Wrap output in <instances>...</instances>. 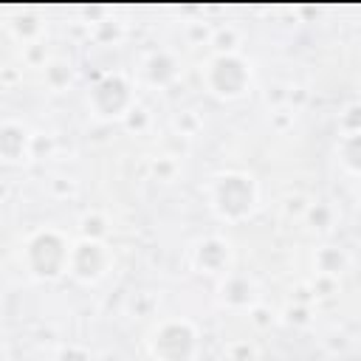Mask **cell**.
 Listing matches in <instances>:
<instances>
[{
  "label": "cell",
  "mask_w": 361,
  "mask_h": 361,
  "mask_svg": "<svg viewBox=\"0 0 361 361\" xmlns=\"http://www.w3.org/2000/svg\"><path fill=\"white\" fill-rule=\"evenodd\" d=\"M257 200H259V186L248 172L226 169L209 180V206L226 223L245 220L257 209Z\"/></svg>",
  "instance_id": "cell-1"
},
{
  "label": "cell",
  "mask_w": 361,
  "mask_h": 361,
  "mask_svg": "<svg viewBox=\"0 0 361 361\" xmlns=\"http://www.w3.org/2000/svg\"><path fill=\"white\" fill-rule=\"evenodd\" d=\"M71 245L68 237L59 228H37L25 237L23 243V265L25 274L37 282H51L62 274H68V259H71Z\"/></svg>",
  "instance_id": "cell-2"
},
{
  "label": "cell",
  "mask_w": 361,
  "mask_h": 361,
  "mask_svg": "<svg viewBox=\"0 0 361 361\" xmlns=\"http://www.w3.org/2000/svg\"><path fill=\"white\" fill-rule=\"evenodd\" d=\"M197 344H200V333L195 322L183 316L161 319L147 336V350L152 361H195Z\"/></svg>",
  "instance_id": "cell-3"
},
{
  "label": "cell",
  "mask_w": 361,
  "mask_h": 361,
  "mask_svg": "<svg viewBox=\"0 0 361 361\" xmlns=\"http://www.w3.org/2000/svg\"><path fill=\"white\" fill-rule=\"evenodd\" d=\"M135 90L127 73L121 71H107L102 73L90 93H87V110L102 118V121H124L127 113L135 107Z\"/></svg>",
  "instance_id": "cell-4"
},
{
  "label": "cell",
  "mask_w": 361,
  "mask_h": 361,
  "mask_svg": "<svg viewBox=\"0 0 361 361\" xmlns=\"http://www.w3.org/2000/svg\"><path fill=\"white\" fill-rule=\"evenodd\" d=\"M200 79L212 96L240 99L251 85V65L240 54H212L200 68Z\"/></svg>",
  "instance_id": "cell-5"
},
{
  "label": "cell",
  "mask_w": 361,
  "mask_h": 361,
  "mask_svg": "<svg viewBox=\"0 0 361 361\" xmlns=\"http://www.w3.org/2000/svg\"><path fill=\"white\" fill-rule=\"evenodd\" d=\"M113 265V254L110 248L104 245V240H87V237H79L73 245H71V259H68V274L76 279V282H99Z\"/></svg>",
  "instance_id": "cell-6"
},
{
  "label": "cell",
  "mask_w": 361,
  "mask_h": 361,
  "mask_svg": "<svg viewBox=\"0 0 361 361\" xmlns=\"http://www.w3.org/2000/svg\"><path fill=\"white\" fill-rule=\"evenodd\" d=\"M192 265L200 274L226 276L231 271V243L217 237V234L195 240V245H192Z\"/></svg>",
  "instance_id": "cell-7"
},
{
  "label": "cell",
  "mask_w": 361,
  "mask_h": 361,
  "mask_svg": "<svg viewBox=\"0 0 361 361\" xmlns=\"http://www.w3.org/2000/svg\"><path fill=\"white\" fill-rule=\"evenodd\" d=\"M138 73H141V79H144L149 87H166V85H172V82L178 79L180 62H178V56H175L172 51L155 48V51L144 54Z\"/></svg>",
  "instance_id": "cell-8"
},
{
  "label": "cell",
  "mask_w": 361,
  "mask_h": 361,
  "mask_svg": "<svg viewBox=\"0 0 361 361\" xmlns=\"http://www.w3.org/2000/svg\"><path fill=\"white\" fill-rule=\"evenodd\" d=\"M31 138L34 133L17 121V118H6L0 124V155L6 164H17V161H28L31 158Z\"/></svg>",
  "instance_id": "cell-9"
},
{
  "label": "cell",
  "mask_w": 361,
  "mask_h": 361,
  "mask_svg": "<svg viewBox=\"0 0 361 361\" xmlns=\"http://www.w3.org/2000/svg\"><path fill=\"white\" fill-rule=\"evenodd\" d=\"M217 296L226 307L231 310H251L257 305V285L254 279H248L245 274H237V271H228L226 276H220V288H217Z\"/></svg>",
  "instance_id": "cell-10"
},
{
  "label": "cell",
  "mask_w": 361,
  "mask_h": 361,
  "mask_svg": "<svg viewBox=\"0 0 361 361\" xmlns=\"http://www.w3.org/2000/svg\"><path fill=\"white\" fill-rule=\"evenodd\" d=\"M313 268H316V276L338 279L350 268V254L341 245H319L313 254Z\"/></svg>",
  "instance_id": "cell-11"
},
{
  "label": "cell",
  "mask_w": 361,
  "mask_h": 361,
  "mask_svg": "<svg viewBox=\"0 0 361 361\" xmlns=\"http://www.w3.org/2000/svg\"><path fill=\"white\" fill-rule=\"evenodd\" d=\"M6 28H8L11 37L20 39L23 45H31V42H37V39L42 37V23H39V17H37L34 11H17V17H11V20L6 23Z\"/></svg>",
  "instance_id": "cell-12"
},
{
  "label": "cell",
  "mask_w": 361,
  "mask_h": 361,
  "mask_svg": "<svg viewBox=\"0 0 361 361\" xmlns=\"http://www.w3.org/2000/svg\"><path fill=\"white\" fill-rule=\"evenodd\" d=\"M336 158L347 172L361 175V133H341L336 144Z\"/></svg>",
  "instance_id": "cell-13"
},
{
  "label": "cell",
  "mask_w": 361,
  "mask_h": 361,
  "mask_svg": "<svg viewBox=\"0 0 361 361\" xmlns=\"http://www.w3.org/2000/svg\"><path fill=\"white\" fill-rule=\"evenodd\" d=\"M209 45H212V54H240V31L228 23L217 25L209 34Z\"/></svg>",
  "instance_id": "cell-14"
},
{
  "label": "cell",
  "mask_w": 361,
  "mask_h": 361,
  "mask_svg": "<svg viewBox=\"0 0 361 361\" xmlns=\"http://www.w3.org/2000/svg\"><path fill=\"white\" fill-rule=\"evenodd\" d=\"M42 73H45V85H48L51 90H62V87H68L71 79H73V68H71V62H65V59H51V62L42 68Z\"/></svg>",
  "instance_id": "cell-15"
},
{
  "label": "cell",
  "mask_w": 361,
  "mask_h": 361,
  "mask_svg": "<svg viewBox=\"0 0 361 361\" xmlns=\"http://www.w3.org/2000/svg\"><path fill=\"white\" fill-rule=\"evenodd\" d=\"M305 220L310 223V228L327 231V228L333 226V220H336V212H333V206H327V203H307Z\"/></svg>",
  "instance_id": "cell-16"
},
{
  "label": "cell",
  "mask_w": 361,
  "mask_h": 361,
  "mask_svg": "<svg viewBox=\"0 0 361 361\" xmlns=\"http://www.w3.org/2000/svg\"><path fill=\"white\" fill-rule=\"evenodd\" d=\"M90 34H93V39H96L99 45H113V42L121 39L124 28H121L118 20H99V23H93Z\"/></svg>",
  "instance_id": "cell-17"
},
{
  "label": "cell",
  "mask_w": 361,
  "mask_h": 361,
  "mask_svg": "<svg viewBox=\"0 0 361 361\" xmlns=\"http://www.w3.org/2000/svg\"><path fill=\"white\" fill-rule=\"evenodd\" d=\"M79 231H82V237H87V240H104V234H107V220H104V214H99V212L85 214V217L79 220Z\"/></svg>",
  "instance_id": "cell-18"
},
{
  "label": "cell",
  "mask_w": 361,
  "mask_h": 361,
  "mask_svg": "<svg viewBox=\"0 0 361 361\" xmlns=\"http://www.w3.org/2000/svg\"><path fill=\"white\" fill-rule=\"evenodd\" d=\"M338 124H341V133H361V102L347 104L338 116Z\"/></svg>",
  "instance_id": "cell-19"
},
{
  "label": "cell",
  "mask_w": 361,
  "mask_h": 361,
  "mask_svg": "<svg viewBox=\"0 0 361 361\" xmlns=\"http://www.w3.org/2000/svg\"><path fill=\"white\" fill-rule=\"evenodd\" d=\"M23 56H25V62L31 65V68H45L51 59H48V51H45V45L37 39V42H31V45H23Z\"/></svg>",
  "instance_id": "cell-20"
},
{
  "label": "cell",
  "mask_w": 361,
  "mask_h": 361,
  "mask_svg": "<svg viewBox=\"0 0 361 361\" xmlns=\"http://www.w3.org/2000/svg\"><path fill=\"white\" fill-rule=\"evenodd\" d=\"M54 361H93L90 353L82 344H62L54 355Z\"/></svg>",
  "instance_id": "cell-21"
},
{
  "label": "cell",
  "mask_w": 361,
  "mask_h": 361,
  "mask_svg": "<svg viewBox=\"0 0 361 361\" xmlns=\"http://www.w3.org/2000/svg\"><path fill=\"white\" fill-rule=\"evenodd\" d=\"M42 149H45V155H51L54 138L45 135V133H34V138H31V158H42Z\"/></svg>",
  "instance_id": "cell-22"
},
{
  "label": "cell",
  "mask_w": 361,
  "mask_h": 361,
  "mask_svg": "<svg viewBox=\"0 0 361 361\" xmlns=\"http://www.w3.org/2000/svg\"><path fill=\"white\" fill-rule=\"evenodd\" d=\"M228 358L231 361H251L254 358V347L248 341H231L228 344Z\"/></svg>",
  "instance_id": "cell-23"
},
{
  "label": "cell",
  "mask_w": 361,
  "mask_h": 361,
  "mask_svg": "<svg viewBox=\"0 0 361 361\" xmlns=\"http://www.w3.org/2000/svg\"><path fill=\"white\" fill-rule=\"evenodd\" d=\"M124 124H127L130 130H141V127H147V124H149V116H147V110H144L141 104H135V107L127 113Z\"/></svg>",
  "instance_id": "cell-24"
},
{
  "label": "cell",
  "mask_w": 361,
  "mask_h": 361,
  "mask_svg": "<svg viewBox=\"0 0 361 361\" xmlns=\"http://www.w3.org/2000/svg\"><path fill=\"white\" fill-rule=\"evenodd\" d=\"M285 319L290 322V324H307L310 322V313H307V307H302V305H296V307H288L285 310Z\"/></svg>",
  "instance_id": "cell-25"
},
{
  "label": "cell",
  "mask_w": 361,
  "mask_h": 361,
  "mask_svg": "<svg viewBox=\"0 0 361 361\" xmlns=\"http://www.w3.org/2000/svg\"><path fill=\"white\" fill-rule=\"evenodd\" d=\"M152 169H155V172H161V178H169V175L175 172V164H172V161H166V158H161V161H155V164H152Z\"/></svg>",
  "instance_id": "cell-26"
}]
</instances>
